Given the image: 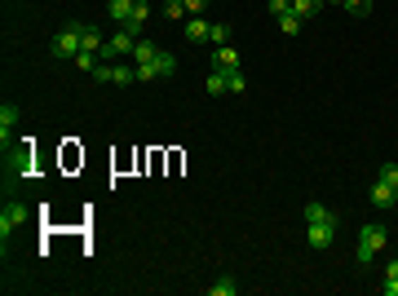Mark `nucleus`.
<instances>
[{
	"label": "nucleus",
	"mask_w": 398,
	"mask_h": 296,
	"mask_svg": "<svg viewBox=\"0 0 398 296\" xmlns=\"http://www.w3.org/2000/svg\"><path fill=\"white\" fill-rule=\"evenodd\" d=\"M230 36H235V31H230V23H212V31H208L212 44H230Z\"/></svg>",
	"instance_id": "nucleus-21"
},
{
	"label": "nucleus",
	"mask_w": 398,
	"mask_h": 296,
	"mask_svg": "<svg viewBox=\"0 0 398 296\" xmlns=\"http://www.w3.org/2000/svg\"><path fill=\"white\" fill-rule=\"evenodd\" d=\"M368 199H372V208H380V212L398 208V195H394V186H390V182H380V177L368 186Z\"/></svg>",
	"instance_id": "nucleus-8"
},
{
	"label": "nucleus",
	"mask_w": 398,
	"mask_h": 296,
	"mask_svg": "<svg viewBox=\"0 0 398 296\" xmlns=\"http://www.w3.org/2000/svg\"><path fill=\"white\" fill-rule=\"evenodd\" d=\"M93 80L115 85V89H128V85H138V67H133V62H97Z\"/></svg>",
	"instance_id": "nucleus-3"
},
{
	"label": "nucleus",
	"mask_w": 398,
	"mask_h": 296,
	"mask_svg": "<svg viewBox=\"0 0 398 296\" xmlns=\"http://www.w3.org/2000/svg\"><path fill=\"white\" fill-rule=\"evenodd\" d=\"M102 44L107 40H102V31H97V27H80V49H93V54H97Z\"/></svg>",
	"instance_id": "nucleus-17"
},
{
	"label": "nucleus",
	"mask_w": 398,
	"mask_h": 296,
	"mask_svg": "<svg viewBox=\"0 0 398 296\" xmlns=\"http://www.w3.org/2000/svg\"><path fill=\"white\" fill-rule=\"evenodd\" d=\"M27 221V204H18V199H5V208H0V239L9 243V235L18 230Z\"/></svg>",
	"instance_id": "nucleus-6"
},
{
	"label": "nucleus",
	"mask_w": 398,
	"mask_h": 296,
	"mask_svg": "<svg viewBox=\"0 0 398 296\" xmlns=\"http://www.w3.org/2000/svg\"><path fill=\"white\" fill-rule=\"evenodd\" d=\"M345 9H350L354 18H368V13H372V0H345Z\"/></svg>",
	"instance_id": "nucleus-24"
},
{
	"label": "nucleus",
	"mask_w": 398,
	"mask_h": 296,
	"mask_svg": "<svg viewBox=\"0 0 398 296\" xmlns=\"http://www.w3.org/2000/svg\"><path fill=\"white\" fill-rule=\"evenodd\" d=\"M265 9H270V18H279V13H288L292 5H288V0H265Z\"/></svg>",
	"instance_id": "nucleus-27"
},
{
	"label": "nucleus",
	"mask_w": 398,
	"mask_h": 296,
	"mask_svg": "<svg viewBox=\"0 0 398 296\" xmlns=\"http://www.w3.org/2000/svg\"><path fill=\"white\" fill-rule=\"evenodd\" d=\"M376 177H380V182H390V186H394V182H398V164H380V173H376Z\"/></svg>",
	"instance_id": "nucleus-26"
},
{
	"label": "nucleus",
	"mask_w": 398,
	"mask_h": 296,
	"mask_svg": "<svg viewBox=\"0 0 398 296\" xmlns=\"http://www.w3.org/2000/svg\"><path fill=\"white\" fill-rule=\"evenodd\" d=\"M332 239H337V221H314V226H306V243H310V248H332Z\"/></svg>",
	"instance_id": "nucleus-7"
},
{
	"label": "nucleus",
	"mask_w": 398,
	"mask_h": 296,
	"mask_svg": "<svg viewBox=\"0 0 398 296\" xmlns=\"http://www.w3.org/2000/svg\"><path fill=\"white\" fill-rule=\"evenodd\" d=\"M212 71H239V49L217 44L212 49Z\"/></svg>",
	"instance_id": "nucleus-9"
},
{
	"label": "nucleus",
	"mask_w": 398,
	"mask_h": 296,
	"mask_svg": "<svg viewBox=\"0 0 398 296\" xmlns=\"http://www.w3.org/2000/svg\"><path fill=\"white\" fill-rule=\"evenodd\" d=\"M385 243H390V230L380 226V221H368V226L358 230V252H354V261H358L363 270H368L372 261L380 257V248H385Z\"/></svg>",
	"instance_id": "nucleus-2"
},
{
	"label": "nucleus",
	"mask_w": 398,
	"mask_h": 296,
	"mask_svg": "<svg viewBox=\"0 0 398 296\" xmlns=\"http://www.w3.org/2000/svg\"><path fill=\"white\" fill-rule=\"evenodd\" d=\"M288 5H292V13H296V18H319V9H323V0H288Z\"/></svg>",
	"instance_id": "nucleus-14"
},
{
	"label": "nucleus",
	"mask_w": 398,
	"mask_h": 296,
	"mask_svg": "<svg viewBox=\"0 0 398 296\" xmlns=\"http://www.w3.org/2000/svg\"><path fill=\"white\" fill-rule=\"evenodd\" d=\"M133 67H138V80H164V75H173L177 71V58L169 54V49H159L155 40H138L133 44Z\"/></svg>",
	"instance_id": "nucleus-1"
},
{
	"label": "nucleus",
	"mask_w": 398,
	"mask_h": 296,
	"mask_svg": "<svg viewBox=\"0 0 398 296\" xmlns=\"http://www.w3.org/2000/svg\"><path fill=\"white\" fill-rule=\"evenodd\" d=\"M146 18H151V5H146V0H138V5H133V18L124 23V31H133V36H142Z\"/></svg>",
	"instance_id": "nucleus-12"
},
{
	"label": "nucleus",
	"mask_w": 398,
	"mask_h": 296,
	"mask_svg": "<svg viewBox=\"0 0 398 296\" xmlns=\"http://www.w3.org/2000/svg\"><path fill=\"white\" fill-rule=\"evenodd\" d=\"M275 27H279V31H284V36H296V31H301V27H306V18H296V13L288 9V13H279V18H275Z\"/></svg>",
	"instance_id": "nucleus-16"
},
{
	"label": "nucleus",
	"mask_w": 398,
	"mask_h": 296,
	"mask_svg": "<svg viewBox=\"0 0 398 296\" xmlns=\"http://www.w3.org/2000/svg\"><path fill=\"white\" fill-rule=\"evenodd\" d=\"M380 296H398V261L385 266V283H380Z\"/></svg>",
	"instance_id": "nucleus-18"
},
{
	"label": "nucleus",
	"mask_w": 398,
	"mask_h": 296,
	"mask_svg": "<svg viewBox=\"0 0 398 296\" xmlns=\"http://www.w3.org/2000/svg\"><path fill=\"white\" fill-rule=\"evenodd\" d=\"M243 89H248V80L239 71H226V93H243Z\"/></svg>",
	"instance_id": "nucleus-23"
},
{
	"label": "nucleus",
	"mask_w": 398,
	"mask_h": 296,
	"mask_svg": "<svg viewBox=\"0 0 398 296\" xmlns=\"http://www.w3.org/2000/svg\"><path fill=\"white\" fill-rule=\"evenodd\" d=\"M133 5H138V0H107V13H111V18L124 27V23L133 18Z\"/></svg>",
	"instance_id": "nucleus-13"
},
{
	"label": "nucleus",
	"mask_w": 398,
	"mask_h": 296,
	"mask_svg": "<svg viewBox=\"0 0 398 296\" xmlns=\"http://www.w3.org/2000/svg\"><path fill=\"white\" fill-rule=\"evenodd\" d=\"M208 31H212V23L204 18V13H195V18H186V40L204 44V40H208Z\"/></svg>",
	"instance_id": "nucleus-11"
},
{
	"label": "nucleus",
	"mask_w": 398,
	"mask_h": 296,
	"mask_svg": "<svg viewBox=\"0 0 398 296\" xmlns=\"http://www.w3.org/2000/svg\"><path fill=\"white\" fill-rule=\"evenodd\" d=\"M208 296H239V283L235 278H217V283H208Z\"/></svg>",
	"instance_id": "nucleus-19"
},
{
	"label": "nucleus",
	"mask_w": 398,
	"mask_h": 296,
	"mask_svg": "<svg viewBox=\"0 0 398 296\" xmlns=\"http://www.w3.org/2000/svg\"><path fill=\"white\" fill-rule=\"evenodd\" d=\"M76 54H80V23H66L54 36V44H49V58L54 62H76Z\"/></svg>",
	"instance_id": "nucleus-4"
},
{
	"label": "nucleus",
	"mask_w": 398,
	"mask_h": 296,
	"mask_svg": "<svg viewBox=\"0 0 398 296\" xmlns=\"http://www.w3.org/2000/svg\"><path fill=\"white\" fill-rule=\"evenodd\" d=\"M97 62H102V58H97L93 49H80V54H76V67L80 71H97Z\"/></svg>",
	"instance_id": "nucleus-20"
},
{
	"label": "nucleus",
	"mask_w": 398,
	"mask_h": 296,
	"mask_svg": "<svg viewBox=\"0 0 398 296\" xmlns=\"http://www.w3.org/2000/svg\"><path fill=\"white\" fill-rule=\"evenodd\" d=\"M323 5H345V0H323Z\"/></svg>",
	"instance_id": "nucleus-29"
},
{
	"label": "nucleus",
	"mask_w": 398,
	"mask_h": 296,
	"mask_svg": "<svg viewBox=\"0 0 398 296\" xmlns=\"http://www.w3.org/2000/svg\"><path fill=\"white\" fill-rule=\"evenodd\" d=\"M181 5H186V13H191V18H195V13H204V9L212 5V0H181Z\"/></svg>",
	"instance_id": "nucleus-28"
},
{
	"label": "nucleus",
	"mask_w": 398,
	"mask_h": 296,
	"mask_svg": "<svg viewBox=\"0 0 398 296\" xmlns=\"http://www.w3.org/2000/svg\"><path fill=\"white\" fill-rule=\"evenodd\" d=\"M394 195H398V182H394Z\"/></svg>",
	"instance_id": "nucleus-30"
},
{
	"label": "nucleus",
	"mask_w": 398,
	"mask_h": 296,
	"mask_svg": "<svg viewBox=\"0 0 398 296\" xmlns=\"http://www.w3.org/2000/svg\"><path fill=\"white\" fill-rule=\"evenodd\" d=\"M164 18H186V5H181V0H169V5H164Z\"/></svg>",
	"instance_id": "nucleus-25"
},
{
	"label": "nucleus",
	"mask_w": 398,
	"mask_h": 296,
	"mask_svg": "<svg viewBox=\"0 0 398 296\" xmlns=\"http://www.w3.org/2000/svg\"><path fill=\"white\" fill-rule=\"evenodd\" d=\"M133 44H138V36H133V31H115V36L102 44V49H97V58H102V62H120L124 54H133Z\"/></svg>",
	"instance_id": "nucleus-5"
},
{
	"label": "nucleus",
	"mask_w": 398,
	"mask_h": 296,
	"mask_svg": "<svg viewBox=\"0 0 398 296\" xmlns=\"http://www.w3.org/2000/svg\"><path fill=\"white\" fill-rule=\"evenodd\" d=\"M314 221H337V212H332L327 204L314 199V204H306V226H314Z\"/></svg>",
	"instance_id": "nucleus-15"
},
{
	"label": "nucleus",
	"mask_w": 398,
	"mask_h": 296,
	"mask_svg": "<svg viewBox=\"0 0 398 296\" xmlns=\"http://www.w3.org/2000/svg\"><path fill=\"white\" fill-rule=\"evenodd\" d=\"M13 124H18V106L5 102V106H0V142H5V151H9V133H13Z\"/></svg>",
	"instance_id": "nucleus-10"
},
{
	"label": "nucleus",
	"mask_w": 398,
	"mask_h": 296,
	"mask_svg": "<svg viewBox=\"0 0 398 296\" xmlns=\"http://www.w3.org/2000/svg\"><path fill=\"white\" fill-rule=\"evenodd\" d=\"M204 89H208L212 97H222V93H226V71H212V75H208V85H204Z\"/></svg>",
	"instance_id": "nucleus-22"
}]
</instances>
